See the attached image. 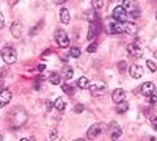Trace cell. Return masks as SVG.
<instances>
[{"instance_id": "obj_1", "label": "cell", "mask_w": 157, "mask_h": 141, "mask_svg": "<svg viewBox=\"0 0 157 141\" xmlns=\"http://www.w3.org/2000/svg\"><path fill=\"white\" fill-rule=\"evenodd\" d=\"M2 58H3V61L6 63V65H14L16 60H17V54L13 47H5L2 50Z\"/></svg>"}, {"instance_id": "obj_2", "label": "cell", "mask_w": 157, "mask_h": 141, "mask_svg": "<svg viewBox=\"0 0 157 141\" xmlns=\"http://www.w3.org/2000/svg\"><path fill=\"white\" fill-rule=\"evenodd\" d=\"M55 39H57L58 46L63 47V49L69 46V36H68V33L64 30H57L55 32Z\"/></svg>"}, {"instance_id": "obj_3", "label": "cell", "mask_w": 157, "mask_h": 141, "mask_svg": "<svg viewBox=\"0 0 157 141\" xmlns=\"http://www.w3.org/2000/svg\"><path fill=\"white\" fill-rule=\"evenodd\" d=\"M141 94L143 96H148V97H151V96H154L155 94V85L152 83V82H145L141 85Z\"/></svg>"}, {"instance_id": "obj_4", "label": "cell", "mask_w": 157, "mask_h": 141, "mask_svg": "<svg viewBox=\"0 0 157 141\" xmlns=\"http://www.w3.org/2000/svg\"><path fill=\"white\" fill-rule=\"evenodd\" d=\"M101 132H102V124H93L88 129V132H86V136H88V139H94V138H98L99 135H101Z\"/></svg>"}, {"instance_id": "obj_5", "label": "cell", "mask_w": 157, "mask_h": 141, "mask_svg": "<svg viewBox=\"0 0 157 141\" xmlns=\"http://www.w3.org/2000/svg\"><path fill=\"white\" fill-rule=\"evenodd\" d=\"M126 17H127V13L123 9V6H116L113 9V19L116 22H121V24H126Z\"/></svg>"}, {"instance_id": "obj_6", "label": "cell", "mask_w": 157, "mask_h": 141, "mask_svg": "<svg viewBox=\"0 0 157 141\" xmlns=\"http://www.w3.org/2000/svg\"><path fill=\"white\" fill-rule=\"evenodd\" d=\"M112 100L115 102L116 105H118V104H121V102H124V100H126V91H124L123 88L115 89V91L112 93Z\"/></svg>"}, {"instance_id": "obj_7", "label": "cell", "mask_w": 157, "mask_h": 141, "mask_svg": "<svg viewBox=\"0 0 157 141\" xmlns=\"http://www.w3.org/2000/svg\"><path fill=\"white\" fill-rule=\"evenodd\" d=\"M90 93L93 96H102L107 93V86L104 85H90Z\"/></svg>"}, {"instance_id": "obj_8", "label": "cell", "mask_w": 157, "mask_h": 141, "mask_svg": "<svg viewBox=\"0 0 157 141\" xmlns=\"http://www.w3.org/2000/svg\"><path fill=\"white\" fill-rule=\"evenodd\" d=\"M129 75L132 77V79H141L143 75V68L138 66V65H132L129 68Z\"/></svg>"}, {"instance_id": "obj_9", "label": "cell", "mask_w": 157, "mask_h": 141, "mask_svg": "<svg viewBox=\"0 0 157 141\" xmlns=\"http://www.w3.org/2000/svg\"><path fill=\"white\" fill-rule=\"evenodd\" d=\"M10 32H11V35L14 36V38H21V36H22V32H24L22 24H19V22H13Z\"/></svg>"}, {"instance_id": "obj_10", "label": "cell", "mask_w": 157, "mask_h": 141, "mask_svg": "<svg viewBox=\"0 0 157 141\" xmlns=\"http://www.w3.org/2000/svg\"><path fill=\"white\" fill-rule=\"evenodd\" d=\"M124 28H126V24L115 22V24H110L109 32H110V33H115V35H120V33H124Z\"/></svg>"}, {"instance_id": "obj_11", "label": "cell", "mask_w": 157, "mask_h": 141, "mask_svg": "<svg viewBox=\"0 0 157 141\" xmlns=\"http://www.w3.org/2000/svg\"><path fill=\"white\" fill-rule=\"evenodd\" d=\"M10 100H11V91L2 89V91H0V108H3Z\"/></svg>"}, {"instance_id": "obj_12", "label": "cell", "mask_w": 157, "mask_h": 141, "mask_svg": "<svg viewBox=\"0 0 157 141\" xmlns=\"http://www.w3.org/2000/svg\"><path fill=\"white\" fill-rule=\"evenodd\" d=\"M98 33H99V24L98 22H93L90 25V28H88V35H86V38L90 41H93L94 39V36H98Z\"/></svg>"}, {"instance_id": "obj_13", "label": "cell", "mask_w": 157, "mask_h": 141, "mask_svg": "<svg viewBox=\"0 0 157 141\" xmlns=\"http://www.w3.org/2000/svg\"><path fill=\"white\" fill-rule=\"evenodd\" d=\"M127 50H129V54L134 55V57H141V55H143V50L140 49V46H138L137 43L129 44V46H127Z\"/></svg>"}, {"instance_id": "obj_14", "label": "cell", "mask_w": 157, "mask_h": 141, "mask_svg": "<svg viewBox=\"0 0 157 141\" xmlns=\"http://www.w3.org/2000/svg\"><path fill=\"white\" fill-rule=\"evenodd\" d=\"M115 124L116 122H112V132H110L112 141H118V139H120V136H121V129H120V127H116Z\"/></svg>"}, {"instance_id": "obj_15", "label": "cell", "mask_w": 157, "mask_h": 141, "mask_svg": "<svg viewBox=\"0 0 157 141\" xmlns=\"http://www.w3.org/2000/svg\"><path fill=\"white\" fill-rule=\"evenodd\" d=\"M60 19H61L63 24H69L71 14H69V9H68V8H61V11H60Z\"/></svg>"}, {"instance_id": "obj_16", "label": "cell", "mask_w": 157, "mask_h": 141, "mask_svg": "<svg viewBox=\"0 0 157 141\" xmlns=\"http://www.w3.org/2000/svg\"><path fill=\"white\" fill-rule=\"evenodd\" d=\"M54 108L57 111H64V108H66V102H64L61 97H57L55 102H54Z\"/></svg>"}, {"instance_id": "obj_17", "label": "cell", "mask_w": 157, "mask_h": 141, "mask_svg": "<svg viewBox=\"0 0 157 141\" xmlns=\"http://www.w3.org/2000/svg\"><path fill=\"white\" fill-rule=\"evenodd\" d=\"M49 82H50L52 85H58V83L61 82L60 74H57V72H50V75H49Z\"/></svg>"}, {"instance_id": "obj_18", "label": "cell", "mask_w": 157, "mask_h": 141, "mask_svg": "<svg viewBox=\"0 0 157 141\" xmlns=\"http://www.w3.org/2000/svg\"><path fill=\"white\" fill-rule=\"evenodd\" d=\"M124 33H129V35H134V33H137V25H135V24H132V22H126Z\"/></svg>"}, {"instance_id": "obj_19", "label": "cell", "mask_w": 157, "mask_h": 141, "mask_svg": "<svg viewBox=\"0 0 157 141\" xmlns=\"http://www.w3.org/2000/svg\"><path fill=\"white\" fill-rule=\"evenodd\" d=\"M77 86L80 88V89H86V88H90V82H88L86 77H80V79L77 80Z\"/></svg>"}, {"instance_id": "obj_20", "label": "cell", "mask_w": 157, "mask_h": 141, "mask_svg": "<svg viewBox=\"0 0 157 141\" xmlns=\"http://www.w3.org/2000/svg\"><path fill=\"white\" fill-rule=\"evenodd\" d=\"M129 110V104L124 100V102H121V104H118L116 105V113H120V114H124L126 111Z\"/></svg>"}, {"instance_id": "obj_21", "label": "cell", "mask_w": 157, "mask_h": 141, "mask_svg": "<svg viewBox=\"0 0 157 141\" xmlns=\"http://www.w3.org/2000/svg\"><path fill=\"white\" fill-rule=\"evenodd\" d=\"M83 17H85L86 20H90L91 24H93V22H96V19H98V14H96V11H86L85 14H83Z\"/></svg>"}, {"instance_id": "obj_22", "label": "cell", "mask_w": 157, "mask_h": 141, "mask_svg": "<svg viewBox=\"0 0 157 141\" xmlns=\"http://www.w3.org/2000/svg\"><path fill=\"white\" fill-rule=\"evenodd\" d=\"M61 72H63V77H64V79H68V80H69L71 77L74 75V69H72L71 66H64Z\"/></svg>"}, {"instance_id": "obj_23", "label": "cell", "mask_w": 157, "mask_h": 141, "mask_svg": "<svg viewBox=\"0 0 157 141\" xmlns=\"http://www.w3.org/2000/svg\"><path fill=\"white\" fill-rule=\"evenodd\" d=\"M61 89H63L66 94H69V96L74 94V86H72L71 83H63V85H61Z\"/></svg>"}, {"instance_id": "obj_24", "label": "cell", "mask_w": 157, "mask_h": 141, "mask_svg": "<svg viewBox=\"0 0 157 141\" xmlns=\"http://www.w3.org/2000/svg\"><path fill=\"white\" fill-rule=\"evenodd\" d=\"M43 25H44V20H39L36 25H35V27L30 30V36H36V33L39 32V30H41L43 28Z\"/></svg>"}, {"instance_id": "obj_25", "label": "cell", "mask_w": 157, "mask_h": 141, "mask_svg": "<svg viewBox=\"0 0 157 141\" xmlns=\"http://www.w3.org/2000/svg\"><path fill=\"white\" fill-rule=\"evenodd\" d=\"M80 54H82V50L78 49V47L69 49V57H72V58H78V57H80Z\"/></svg>"}, {"instance_id": "obj_26", "label": "cell", "mask_w": 157, "mask_h": 141, "mask_svg": "<svg viewBox=\"0 0 157 141\" xmlns=\"http://www.w3.org/2000/svg\"><path fill=\"white\" fill-rule=\"evenodd\" d=\"M146 66H148V69L151 72H155L157 71V65H155V61H152V60H146Z\"/></svg>"}, {"instance_id": "obj_27", "label": "cell", "mask_w": 157, "mask_h": 141, "mask_svg": "<svg viewBox=\"0 0 157 141\" xmlns=\"http://www.w3.org/2000/svg\"><path fill=\"white\" fill-rule=\"evenodd\" d=\"M49 139H50V141L58 139V130H57V129H52V130L49 132Z\"/></svg>"}, {"instance_id": "obj_28", "label": "cell", "mask_w": 157, "mask_h": 141, "mask_svg": "<svg viewBox=\"0 0 157 141\" xmlns=\"http://www.w3.org/2000/svg\"><path fill=\"white\" fill-rule=\"evenodd\" d=\"M96 49H98V44H96V43H91V44L88 46V49H86V52L93 54V52H96Z\"/></svg>"}, {"instance_id": "obj_29", "label": "cell", "mask_w": 157, "mask_h": 141, "mask_svg": "<svg viewBox=\"0 0 157 141\" xmlns=\"http://www.w3.org/2000/svg\"><path fill=\"white\" fill-rule=\"evenodd\" d=\"M83 110H85V107H83L82 104H77V105L74 107V111H75V113H82Z\"/></svg>"}, {"instance_id": "obj_30", "label": "cell", "mask_w": 157, "mask_h": 141, "mask_svg": "<svg viewBox=\"0 0 157 141\" xmlns=\"http://www.w3.org/2000/svg\"><path fill=\"white\" fill-rule=\"evenodd\" d=\"M126 68H127L126 61H120V63H118V69H120V71H124Z\"/></svg>"}, {"instance_id": "obj_31", "label": "cell", "mask_w": 157, "mask_h": 141, "mask_svg": "<svg viewBox=\"0 0 157 141\" xmlns=\"http://www.w3.org/2000/svg\"><path fill=\"white\" fill-rule=\"evenodd\" d=\"M91 5H93V8H102L105 3H104V2H93Z\"/></svg>"}, {"instance_id": "obj_32", "label": "cell", "mask_w": 157, "mask_h": 141, "mask_svg": "<svg viewBox=\"0 0 157 141\" xmlns=\"http://www.w3.org/2000/svg\"><path fill=\"white\" fill-rule=\"evenodd\" d=\"M5 27V16L0 13V28H3Z\"/></svg>"}, {"instance_id": "obj_33", "label": "cell", "mask_w": 157, "mask_h": 141, "mask_svg": "<svg viewBox=\"0 0 157 141\" xmlns=\"http://www.w3.org/2000/svg\"><path fill=\"white\" fill-rule=\"evenodd\" d=\"M151 122H152V125H154V129H157V116H152V118H151Z\"/></svg>"}, {"instance_id": "obj_34", "label": "cell", "mask_w": 157, "mask_h": 141, "mask_svg": "<svg viewBox=\"0 0 157 141\" xmlns=\"http://www.w3.org/2000/svg\"><path fill=\"white\" fill-rule=\"evenodd\" d=\"M6 74H8V71H6L5 68H2V69H0V77H6Z\"/></svg>"}, {"instance_id": "obj_35", "label": "cell", "mask_w": 157, "mask_h": 141, "mask_svg": "<svg viewBox=\"0 0 157 141\" xmlns=\"http://www.w3.org/2000/svg\"><path fill=\"white\" fill-rule=\"evenodd\" d=\"M38 71H39V72L46 71V65H38Z\"/></svg>"}, {"instance_id": "obj_36", "label": "cell", "mask_w": 157, "mask_h": 141, "mask_svg": "<svg viewBox=\"0 0 157 141\" xmlns=\"http://www.w3.org/2000/svg\"><path fill=\"white\" fill-rule=\"evenodd\" d=\"M52 107H54V104H52V102H50V100H49V102H47V110H50V108H52Z\"/></svg>"}, {"instance_id": "obj_37", "label": "cell", "mask_w": 157, "mask_h": 141, "mask_svg": "<svg viewBox=\"0 0 157 141\" xmlns=\"http://www.w3.org/2000/svg\"><path fill=\"white\" fill-rule=\"evenodd\" d=\"M149 141H157V139H155L154 136H151V138H149Z\"/></svg>"}, {"instance_id": "obj_38", "label": "cell", "mask_w": 157, "mask_h": 141, "mask_svg": "<svg viewBox=\"0 0 157 141\" xmlns=\"http://www.w3.org/2000/svg\"><path fill=\"white\" fill-rule=\"evenodd\" d=\"M75 141H85V139H83V138H77Z\"/></svg>"}, {"instance_id": "obj_39", "label": "cell", "mask_w": 157, "mask_h": 141, "mask_svg": "<svg viewBox=\"0 0 157 141\" xmlns=\"http://www.w3.org/2000/svg\"><path fill=\"white\" fill-rule=\"evenodd\" d=\"M21 141H29V139H27V138H22V139H21Z\"/></svg>"}, {"instance_id": "obj_40", "label": "cell", "mask_w": 157, "mask_h": 141, "mask_svg": "<svg viewBox=\"0 0 157 141\" xmlns=\"http://www.w3.org/2000/svg\"><path fill=\"white\" fill-rule=\"evenodd\" d=\"M2 138H3V136H2V135H0V141H2Z\"/></svg>"}, {"instance_id": "obj_41", "label": "cell", "mask_w": 157, "mask_h": 141, "mask_svg": "<svg viewBox=\"0 0 157 141\" xmlns=\"http://www.w3.org/2000/svg\"><path fill=\"white\" fill-rule=\"evenodd\" d=\"M155 20H157V13H155Z\"/></svg>"}, {"instance_id": "obj_42", "label": "cell", "mask_w": 157, "mask_h": 141, "mask_svg": "<svg viewBox=\"0 0 157 141\" xmlns=\"http://www.w3.org/2000/svg\"><path fill=\"white\" fill-rule=\"evenodd\" d=\"M0 89H2V83H0Z\"/></svg>"}, {"instance_id": "obj_43", "label": "cell", "mask_w": 157, "mask_h": 141, "mask_svg": "<svg viewBox=\"0 0 157 141\" xmlns=\"http://www.w3.org/2000/svg\"><path fill=\"white\" fill-rule=\"evenodd\" d=\"M155 58H157V52H155Z\"/></svg>"}]
</instances>
